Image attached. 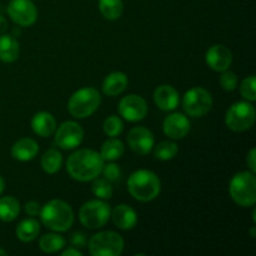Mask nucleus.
<instances>
[{
  "mask_svg": "<svg viewBox=\"0 0 256 256\" xmlns=\"http://www.w3.org/2000/svg\"><path fill=\"white\" fill-rule=\"evenodd\" d=\"M112 222L122 230H132L138 222V214L132 206L120 204L110 214Z\"/></svg>",
  "mask_w": 256,
  "mask_h": 256,
  "instance_id": "nucleus-17",
  "label": "nucleus"
},
{
  "mask_svg": "<svg viewBox=\"0 0 256 256\" xmlns=\"http://www.w3.org/2000/svg\"><path fill=\"white\" fill-rule=\"evenodd\" d=\"M39 246L46 254H54L65 246V239L59 234H45L40 238Z\"/></svg>",
  "mask_w": 256,
  "mask_h": 256,
  "instance_id": "nucleus-27",
  "label": "nucleus"
},
{
  "mask_svg": "<svg viewBox=\"0 0 256 256\" xmlns=\"http://www.w3.org/2000/svg\"><path fill=\"white\" fill-rule=\"evenodd\" d=\"M128 190L134 199L148 202L158 198L162 182L158 175L150 170H136L128 179Z\"/></svg>",
  "mask_w": 256,
  "mask_h": 256,
  "instance_id": "nucleus-2",
  "label": "nucleus"
},
{
  "mask_svg": "<svg viewBox=\"0 0 256 256\" xmlns=\"http://www.w3.org/2000/svg\"><path fill=\"white\" fill-rule=\"evenodd\" d=\"M232 199L242 208L252 206L256 202V176L252 172H238L229 185Z\"/></svg>",
  "mask_w": 256,
  "mask_h": 256,
  "instance_id": "nucleus-4",
  "label": "nucleus"
},
{
  "mask_svg": "<svg viewBox=\"0 0 256 256\" xmlns=\"http://www.w3.org/2000/svg\"><path fill=\"white\" fill-rule=\"evenodd\" d=\"M102 129L104 132L110 138H116L124 130V124H122V119L116 115H110L109 118L104 120V124H102Z\"/></svg>",
  "mask_w": 256,
  "mask_h": 256,
  "instance_id": "nucleus-30",
  "label": "nucleus"
},
{
  "mask_svg": "<svg viewBox=\"0 0 256 256\" xmlns=\"http://www.w3.org/2000/svg\"><path fill=\"white\" fill-rule=\"evenodd\" d=\"M212 96L204 88H192L182 99V109L189 116L202 118L212 110Z\"/></svg>",
  "mask_w": 256,
  "mask_h": 256,
  "instance_id": "nucleus-9",
  "label": "nucleus"
},
{
  "mask_svg": "<svg viewBox=\"0 0 256 256\" xmlns=\"http://www.w3.org/2000/svg\"><path fill=\"white\" fill-rule=\"evenodd\" d=\"M102 175H104L105 179L109 180L110 182L119 180L120 175H122V170H120L119 165L112 164V162H110V164L108 165H104V166H102Z\"/></svg>",
  "mask_w": 256,
  "mask_h": 256,
  "instance_id": "nucleus-33",
  "label": "nucleus"
},
{
  "mask_svg": "<svg viewBox=\"0 0 256 256\" xmlns=\"http://www.w3.org/2000/svg\"><path fill=\"white\" fill-rule=\"evenodd\" d=\"M72 244L75 248H85L86 245V238L82 232H75L72 236Z\"/></svg>",
  "mask_w": 256,
  "mask_h": 256,
  "instance_id": "nucleus-35",
  "label": "nucleus"
},
{
  "mask_svg": "<svg viewBox=\"0 0 256 256\" xmlns=\"http://www.w3.org/2000/svg\"><path fill=\"white\" fill-rule=\"evenodd\" d=\"M125 152L124 144L122 140L116 139V138H110L106 142H102V149H100V155L102 158L108 162H114V160L120 159Z\"/></svg>",
  "mask_w": 256,
  "mask_h": 256,
  "instance_id": "nucleus-24",
  "label": "nucleus"
},
{
  "mask_svg": "<svg viewBox=\"0 0 256 256\" xmlns=\"http://www.w3.org/2000/svg\"><path fill=\"white\" fill-rule=\"evenodd\" d=\"M25 212H26L29 216H36L42 212V206H40L39 202H28L24 206Z\"/></svg>",
  "mask_w": 256,
  "mask_h": 256,
  "instance_id": "nucleus-34",
  "label": "nucleus"
},
{
  "mask_svg": "<svg viewBox=\"0 0 256 256\" xmlns=\"http://www.w3.org/2000/svg\"><path fill=\"white\" fill-rule=\"evenodd\" d=\"M99 10L106 20H118L124 12L122 0H99Z\"/></svg>",
  "mask_w": 256,
  "mask_h": 256,
  "instance_id": "nucleus-25",
  "label": "nucleus"
},
{
  "mask_svg": "<svg viewBox=\"0 0 256 256\" xmlns=\"http://www.w3.org/2000/svg\"><path fill=\"white\" fill-rule=\"evenodd\" d=\"M154 135L144 126L132 128L128 134V145L138 155L149 154L154 148Z\"/></svg>",
  "mask_w": 256,
  "mask_h": 256,
  "instance_id": "nucleus-13",
  "label": "nucleus"
},
{
  "mask_svg": "<svg viewBox=\"0 0 256 256\" xmlns=\"http://www.w3.org/2000/svg\"><path fill=\"white\" fill-rule=\"evenodd\" d=\"M154 102L162 112H172L179 105V92L172 85H160L154 92Z\"/></svg>",
  "mask_w": 256,
  "mask_h": 256,
  "instance_id": "nucleus-16",
  "label": "nucleus"
},
{
  "mask_svg": "<svg viewBox=\"0 0 256 256\" xmlns=\"http://www.w3.org/2000/svg\"><path fill=\"white\" fill-rule=\"evenodd\" d=\"M110 214V205L104 200H90L80 208L79 219L88 229H100L109 222Z\"/></svg>",
  "mask_w": 256,
  "mask_h": 256,
  "instance_id": "nucleus-8",
  "label": "nucleus"
},
{
  "mask_svg": "<svg viewBox=\"0 0 256 256\" xmlns=\"http://www.w3.org/2000/svg\"><path fill=\"white\" fill-rule=\"evenodd\" d=\"M104 159L100 152L92 149H80L72 152L66 162V170L70 176L80 182L94 180L102 174Z\"/></svg>",
  "mask_w": 256,
  "mask_h": 256,
  "instance_id": "nucleus-1",
  "label": "nucleus"
},
{
  "mask_svg": "<svg viewBox=\"0 0 256 256\" xmlns=\"http://www.w3.org/2000/svg\"><path fill=\"white\" fill-rule=\"evenodd\" d=\"M256 119L255 108L252 102H238L229 108L225 115V124L230 130L242 132L254 125Z\"/></svg>",
  "mask_w": 256,
  "mask_h": 256,
  "instance_id": "nucleus-7",
  "label": "nucleus"
},
{
  "mask_svg": "<svg viewBox=\"0 0 256 256\" xmlns=\"http://www.w3.org/2000/svg\"><path fill=\"white\" fill-rule=\"evenodd\" d=\"M42 222L48 229L62 232L69 230L74 224V212L68 202L54 199L42 208L40 212Z\"/></svg>",
  "mask_w": 256,
  "mask_h": 256,
  "instance_id": "nucleus-3",
  "label": "nucleus"
},
{
  "mask_svg": "<svg viewBox=\"0 0 256 256\" xmlns=\"http://www.w3.org/2000/svg\"><path fill=\"white\" fill-rule=\"evenodd\" d=\"M178 152L179 149L174 142H162L155 146L154 155L156 159L166 162V160H172L178 154Z\"/></svg>",
  "mask_w": 256,
  "mask_h": 256,
  "instance_id": "nucleus-28",
  "label": "nucleus"
},
{
  "mask_svg": "<svg viewBox=\"0 0 256 256\" xmlns=\"http://www.w3.org/2000/svg\"><path fill=\"white\" fill-rule=\"evenodd\" d=\"M88 246L92 256H119L124 250V239L115 232H102L90 238Z\"/></svg>",
  "mask_w": 256,
  "mask_h": 256,
  "instance_id": "nucleus-6",
  "label": "nucleus"
},
{
  "mask_svg": "<svg viewBox=\"0 0 256 256\" xmlns=\"http://www.w3.org/2000/svg\"><path fill=\"white\" fill-rule=\"evenodd\" d=\"M39 152V145L32 138L19 139L12 146V156L19 162H30Z\"/></svg>",
  "mask_w": 256,
  "mask_h": 256,
  "instance_id": "nucleus-18",
  "label": "nucleus"
},
{
  "mask_svg": "<svg viewBox=\"0 0 256 256\" xmlns=\"http://www.w3.org/2000/svg\"><path fill=\"white\" fill-rule=\"evenodd\" d=\"M16 236L20 242H30L32 240L36 239L40 234V224L35 219L30 218V219L22 220L19 222L16 226Z\"/></svg>",
  "mask_w": 256,
  "mask_h": 256,
  "instance_id": "nucleus-22",
  "label": "nucleus"
},
{
  "mask_svg": "<svg viewBox=\"0 0 256 256\" xmlns=\"http://www.w3.org/2000/svg\"><path fill=\"white\" fill-rule=\"evenodd\" d=\"M128 76L122 72H114L108 75L102 82V92L108 96H118L128 88Z\"/></svg>",
  "mask_w": 256,
  "mask_h": 256,
  "instance_id": "nucleus-20",
  "label": "nucleus"
},
{
  "mask_svg": "<svg viewBox=\"0 0 256 256\" xmlns=\"http://www.w3.org/2000/svg\"><path fill=\"white\" fill-rule=\"evenodd\" d=\"M220 85L226 92H232L238 86V76L232 72L225 70V72H222V76H220Z\"/></svg>",
  "mask_w": 256,
  "mask_h": 256,
  "instance_id": "nucleus-32",
  "label": "nucleus"
},
{
  "mask_svg": "<svg viewBox=\"0 0 256 256\" xmlns=\"http://www.w3.org/2000/svg\"><path fill=\"white\" fill-rule=\"evenodd\" d=\"M4 189H5V182H4V179H2V178L0 176V194H2V192H4Z\"/></svg>",
  "mask_w": 256,
  "mask_h": 256,
  "instance_id": "nucleus-39",
  "label": "nucleus"
},
{
  "mask_svg": "<svg viewBox=\"0 0 256 256\" xmlns=\"http://www.w3.org/2000/svg\"><path fill=\"white\" fill-rule=\"evenodd\" d=\"M84 139V130L78 122H65L55 130V144L64 150L79 146Z\"/></svg>",
  "mask_w": 256,
  "mask_h": 256,
  "instance_id": "nucleus-11",
  "label": "nucleus"
},
{
  "mask_svg": "<svg viewBox=\"0 0 256 256\" xmlns=\"http://www.w3.org/2000/svg\"><path fill=\"white\" fill-rule=\"evenodd\" d=\"M256 79L254 75L245 78L240 86V92H242V98L248 100V102H255L256 100Z\"/></svg>",
  "mask_w": 256,
  "mask_h": 256,
  "instance_id": "nucleus-31",
  "label": "nucleus"
},
{
  "mask_svg": "<svg viewBox=\"0 0 256 256\" xmlns=\"http://www.w3.org/2000/svg\"><path fill=\"white\" fill-rule=\"evenodd\" d=\"M19 42L12 35L0 34V60L12 62L19 58Z\"/></svg>",
  "mask_w": 256,
  "mask_h": 256,
  "instance_id": "nucleus-21",
  "label": "nucleus"
},
{
  "mask_svg": "<svg viewBox=\"0 0 256 256\" xmlns=\"http://www.w3.org/2000/svg\"><path fill=\"white\" fill-rule=\"evenodd\" d=\"M92 194L95 195L96 198L102 200H106L110 199L112 196V182L109 180L104 179H98L95 178L94 182L92 185Z\"/></svg>",
  "mask_w": 256,
  "mask_h": 256,
  "instance_id": "nucleus-29",
  "label": "nucleus"
},
{
  "mask_svg": "<svg viewBox=\"0 0 256 256\" xmlns=\"http://www.w3.org/2000/svg\"><path fill=\"white\" fill-rule=\"evenodd\" d=\"M119 114L126 122H136L144 119L148 114V104L140 95L130 94L122 98L119 102Z\"/></svg>",
  "mask_w": 256,
  "mask_h": 256,
  "instance_id": "nucleus-12",
  "label": "nucleus"
},
{
  "mask_svg": "<svg viewBox=\"0 0 256 256\" xmlns=\"http://www.w3.org/2000/svg\"><path fill=\"white\" fill-rule=\"evenodd\" d=\"M252 238L256 236V235H255V228H252Z\"/></svg>",
  "mask_w": 256,
  "mask_h": 256,
  "instance_id": "nucleus-41",
  "label": "nucleus"
},
{
  "mask_svg": "<svg viewBox=\"0 0 256 256\" xmlns=\"http://www.w3.org/2000/svg\"><path fill=\"white\" fill-rule=\"evenodd\" d=\"M62 256H82V252L80 250H78L76 248H69V249L64 250L62 252Z\"/></svg>",
  "mask_w": 256,
  "mask_h": 256,
  "instance_id": "nucleus-37",
  "label": "nucleus"
},
{
  "mask_svg": "<svg viewBox=\"0 0 256 256\" xmlns=\"http://www.w3.org/2000/svg\"><path fill=\"white\" fill-rule=\"evenodd\" d=\"M62 166V155L56 149H49L42 156V168L48 174H55Z\"/></svg>",
  "mask_w": 256,
  "mask_h": 256,
  "instance_id": "nucleus-26",
  "label": "nucleus"
},
{
  "mask_svg": "<svg viewBox=\"0 0 256 256\" xmlns=\"http://www.w3.org/2000/svg\"><path fill=\"white\" fill-rule=\"evenodd\" d=\"M8 255V252H5V250H2V248H0V256H6Z\"/></svg>",
  "mask_w": 256,
  "mask_h": 256,
  "instance_id": "nucleus-40",
  "label": "nucleus"
},
{
  "mask_svg": "<svg viewBox=\"0 0 256 256\" xmlns=\"http://www.w3.org/2000/svg\"><path fill=\"white\" fill-rule=\"evenodd\" d=\"M162 132L172 140H180L190 132V120L182 112H172L162 122Z\"/></svg>",
  "mask_w": 256,
  "mask_h": 256,
  "instance_id": "nucleus-15",
  "label": "nucleus"
},
{
  "mask_svg": "<svg viewBox=\"0 0 256 256\" xmlns=\"http://www.w3.org/2000/svg\"><path fill=\"white\" fill-rule=\"evenodd\" d=\"M246 164L250 168V172H256V149L252 148L246 156Z\"/></svg>",
  "mask_w": 256,
  "mask_h": 256,
  "instance_id": "nucleus-36",
  "label": "nucleus"
},
{
  "mask_svg": "<svg viewBox=\"0 0 256 256\" xmlns=\"http://www.w3.org/2000/svg\"><path fill=\"white\" fill-rule=\"evenodd\" d=\"M205 62L209 65L210 69L218 72H222L229 69L232 65V54L229 48H226L225 45H212L205 54Z\"/></svg>",
  "mask_w": 256,
  "mask_h": 256,
  "instance_id": "nucleus-14",
  "label": "nucleus"
},
{
  "mask_svg": "<svg viewBox=\"0 0 256 256\" xmlns=\"http://www.w3.org/2000/svg\"><path fill=\"white\" fill-rule=\"evenodd\" d=\"M8 30V22L2 15H0V34H4Z\"/></svg>",
  "mask_w": 256,
  "mask_h": 256,
  "instance_id": "nucleus-38",
  "label": "nucleus"
},
{
  "mask_svg": "<svg viewBox=\"0 0 256 256\" xmlns=\"http://www.w3.org/2000/svg\"><path fill=\"white\" fill-rule=\"evenodd\" d=\"M8 15L19 26H32L38 19V9L32 0H10Z\"/></svg>",
  "mask_w": 256,
  "mask_h": 256,
  "instance_id": "nucleus-10",
  "label": "nucleus"
},
{
  "mask_svg": "<svg viewBox=\"0 0 256 256\" xmlns=\"http://www.w3.org/2000/svg\"><path fill=\"white\" fill-rule=\"evenodd\" d=\"M32 129L42 138L52 136L56 130V120L48 112H36L32 119Z\"/></svg>",
  "mask_w": 256,
  "mask_h": 256,
  "instance_id": "nucleus-19",
  "label": "nucleus"
},
{
  "mask_svg": "<svg viewBox=\"0 0 256 256\" xmlns=\"http://www.w3.org/2000/svg\"><path fill=\"white\" fill-rule=\"evenodd\" d=\"M20 212V202L14 196L0 198V220L5 222H14Z\"/></svg>",
  "mask_w": 256,
  "mask_h": 256,
  "instance_id": "nucleus-23",
  "label": "nucleus"
},
{
  "mask_svg": "<svg viewBox=\"0 0 256 256\" xmlns=\"http://www.w3.org/2000/svg\"><path fill=\"white\" fill-rule=\"evenodd\" d=\"M102 102L100 92L94 88H82L76 90L68 102V110L78 119H84L94 114Z\"/></svg>",
  "mask_w": 256,
  "mask_h": 256,
  "instance_id": "nucleus-5",
  "label": "nucleus"
}]
</instances>
